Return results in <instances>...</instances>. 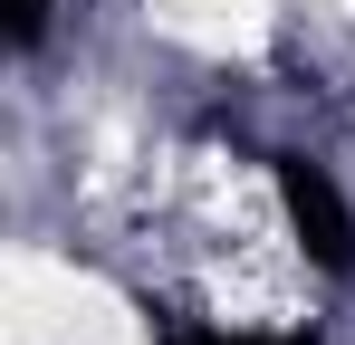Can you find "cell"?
<instances>
[{"mask_svg":"<svg viewBox=\"0 0 355 345\" xmlns=\"http://www.w3.org/2000/svg\"><path fill=\"white\" fill-rule=\"evenodd\" d=\"M39 29H49V0H10V48H39Z\"/></svg>","mask_w":355,"mask_h":345,"instance_id":"cell-2","label":"cell"},{"mask_svg":"<svg viewBox=\"0 0 355 345\" xmlns=\"http://www.w3.org/2000/svg\"><path fill=\"white\" fill-rule=\"evenodd\" d=\"M279 192H288V221L317 249V269H355V211L336 202V182L317 163H279Z\"/></svg>","mask_w":355,"mask_h":345,"instance_id":"cell-1","label":"cell"},{"mask_svg":"<svg viewBox=\"0 0 355 345\" xmlns=\"http://www.w3.org/2000/svg\"><path fill=\"white\" fill-rule=\"evenodd\" d=\"M173 345H297V336H173Z\"/></svg>","mask_w":355,"mask_h":345,"instance_id":"cell-3","label":"cell"}]
</instances>
